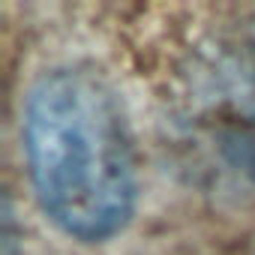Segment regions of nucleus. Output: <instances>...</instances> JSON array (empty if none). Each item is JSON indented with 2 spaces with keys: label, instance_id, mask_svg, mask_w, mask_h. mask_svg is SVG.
Instances as JSON below:
<instances>
[{
  "label": "nucleus",
  "instance_id": "nucleus-1",
  "mask_svg": "<svg viewBox=\"0 0 255 255\" xmlns=\"http://www.w3.org/2000/svg\"><path fill=\"white\" fill-rule=\"evenodd\" d=\"M21 144L42 213L78 243H105L129 225L138 171L126 114L87 66L45 72L27 93Z\"/></svg>",
  "mask_w": 255,
  "mask_h": 255
},
{
  "label": "nucleus",
  "instance_id": "nucleus-2",
  "mask_svg": "<svg viewBox=\"0 0 255 255\" xmlns=\"http://www.w3.org/2000/svg\"><path fill=\"white\" fill-rule=\"evenodd\" d=\"M171 129L189 171L216 189H255V15L207 33L177 69Z\"/></svg>",
  "mask_w": 255,
  "mask_h": 255
}]
</instances>
